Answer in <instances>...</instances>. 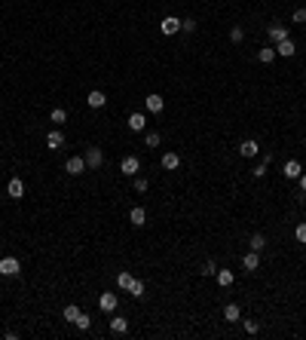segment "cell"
Returning a JSON list of instances; mask_svg holds the SVG:
<instances>
[{"label":"cell","instance_id":"obj_1","mask_svg":"<svg viewBox=\"0 0 306 340\" xmlns=\"http://www.w3.org/2000/svg\"><path fill=\"white\" fill-rule=\"evenodd\" d=\"M120 172L126 175V178H135V175L141 172V160H138V156H135V153L122 156V160H120Z\"/></svg>","mask_w":306,"mask_h":340},{"label":"cell","instance_id":"obj_2","mask_svg":"<svg viewBox=\"0 0 306 340\" xmlns=\"http://www.w3.org/2000/svg\"><path fill=\"white\" fill-rule=\"evenodd\" d=\"M86 156H67V163H64V172L67 175H83L86 172Z\"/></svg>","mask_w":306,"mask_h":340},{"label":"cell","instance_id":"obj_3","mask_svg":"<svg viewBox=\"0 0 306 340\" xmlns=\"http://www.w3.org/2000/svg\"><path fill=\"white\" fill-rule=\"evenodd\" d=\"M21 273V264L16 257H0V276H19Z\"/></svg>","mask_w":306,"mask_h":340},{"label":"cell","instance_id":"obj_4","mask_svg":"<svg viewBox=\"0 0 306 340\" xmlns=\"http://www.w3.org/2000/svg\"><path fill=\"white\" fill-rule=\"evenodd\" d=\"M98 307H101V313H117L120 298H117V294H110V291H104V294L98 298Z\"/></svg>","mask_w":306,"mask_h":340},{"label":"cell","instance_id":"obj_5","mask_svg":"<svg viewBox=\"0 0 306 340\" xmlns=\"http://www.w3.org/2000/svg\"><path fill=\"white\" fill-rule=\"evenodd\" d=\"M257 153H260V144H257L254 138H245V141L239 144V156H245V160H254Z\"/></svg>","mask_w":306,"mask_h":340},{"label":"cell","instance_id":"obj_6","mask_svg":"<svg viewBox=\"0 0 306 340\" xmlns=\"http://www.w3.org/2000/svg\"><path fill=\"white\" fill-rule=\"evenodd\" d=\"M160 31L165 34V37H172V34L181 31V19H178V16H165V19L160 21Z\"/></svg>","mask_w":306,"mask_h":340},{"label":"cell","instance_id":"obj_7","mask_svg":"<svg viewBox=\"0 0 306 340\" xmlns=\"http://www.w3.org/2000/svg\"><path fill=\"white\" fill-rule=\"evenodd\" d=\"M86 166L89 169H101V166H104V153H101V147H89V150H86Z\"/></svg>","mask_w":306,"mask_h":340},{"label":"cell","instance_id":"obj_8","mask_svg":"<svg viewBox=\"0 0 306 340\" xmlns=\"http://www.w3.org/2000/svg\"><path fill=\"white\" fill-rule=\"evenodd\" d=\"M144 107L150 110V113H163V107H165V98L163 95H156V92H150L144 98Z\"/></svg>","mask_w":306,"mask_h":340},{"label":"cell","instance_id":"obj_9","mask_svg":"<svg viewBox=\"0 0 306 340\" xmlns=\"http://www.w3.org/2000/svg\"><path fill=\"white\" fill-rule=\"evenodd\" d=\"M6 193H9V199H21V196H25V181H21V178H9Z\"/></svg>","mask_w":306,"mask_h":340},{"label":"cell","instance_id":"obj_10","mask_svg":"<svg viewBox=\"0 0 306 340\" xmlns=\"http://www.w3.org/2000/svg\"><path fill=\"white\" fill-rule=\"evenodd\" d=\"M86 105L98 110V107H104V105H107V98H104V92H101V89H92V92L86 95Z\"/></svg>","mask_w":306,"mask_h":340},{"label":"cell","instance_id":"obj_11","mask_svg":"<svg viewBox=\"0 0 306 340\" xmlns=\"http://www.w3.org/2000/svg\"><path fill=\"white\" fill-rule=\"evenodd\" d=\"M46 147H49V150H61V147H64V135H61L59 129H52V132L46 135Z\"/></svg>","mask_w":306,"mask_h":340},{"label":"cell","instance_id":"obj_12","mask_svg":"<svg viewBox=\"0 0 306 340\" xmlns=\"http://www.w3.org/2000/svg\"><path fill=\"white\" fill-rule=\"evenodd\" d=\"M266 34H269V40H273V43L288 40V28H285V25H269V28H266Z\"/></svg>","mask_w":306,"mask_h":340},{"label":"cell","instance_id":"obj_13","mask_svg":"<svg viewBox=\"0 0 306 340\" xmlns=\"http://www.w3.org/2000/svg\"><path fill=\"white\" fill-rule=\"evenodd\" d=\"M129 224H132V227H144V224H147V212H144L141 206H135V209L129 212Z\"/></svg>","mask_w":306,"mask_h":340},{"label":"cell","instance_id":"obj_14","mask_svg":"<svg viewBox=\"0 0 306 340\" xmlns=\"http://www.w3.org/2000/svg\"><path fill=\"white\" fill-rule=\"evenodd\" d=\"M110 331L113 334H126L129 331V319H126V316H113V319H110Z\"/></svg>","mask_w":306,"mask_h":340},{"label":"cell","instance_id":"obj_15","mask_svg":"<svg viewBox=\"0 0 306 340\" xmlns=\"http://www.w3.org/2000/svg\"><path fill=\"white\" fill-rule=\"evenodd\" d=\"M297 52V46H294V40L288 37V40H282V43H276V55H285V59H291V55Z\"/></svg>","mask_w":306,"mask_h":340},{"label":"cell","instance_id":"obj_16","mask_svg":"<svg viewBox=\"0 0 306 340\" xmlns=\"http://www.w3.org/2000/svg\"><path fill=\"white\" fill-rule=\"evenodd\" d=\"M144 126H147V117H144V113H129V129L132 132H144Z\"/></svg>","mask_w":306,"mask_h":340},{"label":"cell","instance_id":"obj_17","mask_svg":"<svg viewBox=\"0 0 306 340\" xmlns=\"http://www.w3.org/2000/svg\"><path fill=\"white\" fill-rule=\"evenodd\" d=\"M224 319H226V322H239V319H242L239 303H226V307H224Z\"/></svg>","mask_w":306,"mask_h":340},{"label":"cell","instance_id":"obj_18","mask_svg":"<svg viewBox=\"0 0 306 340\" xmlns=\"http://www.w3.org/2000/svg\"><path fill=\"white\" fill-rule=\"evenodd\" d=\"M181 166V156L175 153V150H168V153H163V169H168V172H175V169Z\"/></svg>","mask_w":306,"mask_h":340},{"label":"cell","instance_id":"obj_19","mask_svg":"<svg viewBox=\"0 0 306 340\" xmlns=\"http://www.w3.org/2000/svg\"><path fill=\"white\" fill-rule=\"evenodd\" d=\"M282 175H285V178H300V175H303V169H300L297 160H288L285 169H282Z\"/></svg>","mask_w":306,"mask_h":340},{"label":"cell","instance_id":"obj_20","mask_svg":"<svg viewBox=\"0 0 306 340\" xmlns=\"http://www.w3.org/2000/svg\"><path fill=\"white\" fill-rule=\"evenodd\" d=\"M214 279H218V285H224V288H230L233 282H236L233 270H218V273H214Z\"/></svg>","mask_w":306,"mask_h":340},{"label":"cell","instance_id":"obj_21","mask_svg":"<svg viewBox=\"0 0 306 340\" xmlns=\"http://www.w3.org/2000/svg\"><path fill=\"white\" fill-rule=\"evenodd\" d=\"M242 267L248 270V273H254V270L260 267V257H257V252H248V255L242 257Z\"/></svg>","mask_w":306,"mask_h":340},{"label":"cell","instance_id":"obj_22","mask_svg":"<svg viewBox=\"0 0 306 340\" xmlns=\"http://www.w3.org/2000/svg\"><path fill=\"white\" fill-rule=\"evenodd\" d=\"M129 294H132V298H144V294H147V285H144V282L141 279H132V285H129Z\"/></svg>","mask_w":306,"mask_h":340},{"label":"cell","instance_id":"obj_23","mask_svg":"<svg viewBox=\"0 0 306 340\" xmlns=\"http://www.w3.org/2000/svg\"><path fill=\"white\" fill-rule=\"evenodd\" d=\"M132 273H129V270H120V273H117V285L122 288V291H129V285H132Z\"/></svg>","mask_w":306,"mask_h":340},{"label":"cell","instance_id":"obj_24","mask_svg":"<svg viewBox=\"0 0 306 340\" xmlns=\"http://www.w3.org/2000/svg\"><path fill=\"white\" fill-rule=\"evenodd\" d=\"M61 316H64V322H71V325H74L77 319H80V307H74V303H67Z\"/></svg>","mask_w":306,"mask_h":340},{"label":"cell","instance_id":"obj_25","mask_svg":"<svg viewBox=\"0 0 306 340\" xmlns=\"http://www.w3.org/2000/svg\"><path fill=\"white\" fill-rule=\"evenodd\" d=\"M264 248H266V239H264V233H254V236H251V252H257V255H260Z\"/></svg>","mask_w":306,"mask_h":340},{"label":"cell","instance_id":"obj_26","mask_svg":"<svg viewBox=\"0 0 306 340\" xmlns=\"http://www.w3.org/2000/svg\"><path fill=\"white\" fill-rule=\"evenodd\" d=\"M257 59L264 62V64H269V62L276 59V46H266V49H260V52H257Z\"/></svg>","mask_w":306,"mask_h":340},{"label":"cell","instance_id":"obj_27","mask_svg":"<svg viewBox=\"0 0 306 340\" xmlns=\"http://www.w3.org/2000/svg\"><path fill=\"white\" fill-rule=\"evenodd\" d=\"M49 120L55 123V126H59V123H64V120H67V110H64V107H52V113H49Z\"/></svg>","mask_w":306,"mask_h":340},{"label":"cell","instance_id":"obj_28","mask_svg":"<svg viewBox=\"0 0 306 340\" xmlns=\"http://www.w3.org/2000/svg\"><path fill=\"white\" fill-rule=\"evenodd\" d=\"M160 141H163L160 132H147V135H144V144H147V147H160Z\"/></svg>","mask_w":306,"mask_h":340},{"label":"cell","instance_id":"obj_29","mask_svg":"<svg viewBox=\"0 0 306 340\" xmlns=\"http://www.w3.org/2000/svg\"><path fill=\"white\" fill-rule=\"evenodd\" d=\"M294 239H297L300 245H306V224H297V227H294Z\"/></svg>","mask_w":306,"mask_h":340},{"label":"cell","instance_id":"obj_30","mask_svg":"<svg viewBox=\"0 0 306 340\" xmlns=\"http://www.w3.org/2000/svg\"><path fill=\"white\" fill-rule=\"evenodd\" d=\"M181 31H184V34H193L196 31V19H181Z\"/></svg>","mask_w":306,"mask_h":340},{"label":"cell","instance_id":"obj_31","mask_svg":"<svg viewBox=\"0 0 306 340\" xmlns=\"http://www.w3.org/2000/svg\"><path fill=\"white\" fill-rule=\"evenodd\" d=\"M291 21H294V25H306V9H303V6H300V9H294Z\"/></svg>","mask_w":306,"mask_h":340},{"label":"cell","instance_id":"obj_32","mask_svg":"<svg viewBox=\"0 0 306 340\" xmlns=\"http://www.w3.org/2000/svg\"><path fill=\"white\" fill-rule=\"evenodd\" d=\"M218 273V264H214V260H205V264H202V276H214Z\"/></svg>","mask_w":306,"mask_h":340},{"label":"cell","instance_id":"obj_33","mask_svg":"<svg viewBox=\"0 0 306 340\" xmlns=\"http://www.w3.org/2000/svg\"><path fill=\"white\" fill-rule=\"evenodd\" d=\"M230 40H233V43H242V40H245V31H242L239 25H236V28L230 31Z\"/></svg>","mask_w":306,"mask_h":340},{"label":"cell","instance_id":"obj_34","mask_svg":"<svg viewBox=\"0 0 306 340\" xmlns=\"http://www.w3.org/2000/svg\"><path fill=\"white\" fill-rule=\"evenodd\" d=\"M74 325H77V328H80V331H86V328H89V325H92V319H89V316H86V313H80V319H77Z\"/></svg>","mask_w":306,"mask_h":340},{"label":"cell","instance_id":"obj_35","mask_svg":"<svg viewBox=\"0 0 306 340\" xmlns=\"http://www.w3.org/2000/svg\"><path fill=\"white\" fill-rule=\"evenodd\" d=\"M242 325H245V334H257V331H260V325H257V322H251V319H245Z\"/></svg>","mask_w":306,"mask_h":340},{"label":"cell","instance_id":"obj_36","mask_svg":"<svg viewBox=\"0 0 306 340\" xmlns=\"http://www.w3.org/2000/svg\"><path fill=\"white\" fill-rule=\"evenodd\" d=\"M147 187H150V181H147V178H135V190H138V193H144Z\"/></svg>","mask_w":306,"mask_h":340},{"label":"cell","instance_id":"obj_37","mask_svg":"<svg viewBox=\"0 0 306 340\" xmlns=\"http://www.w3.org/2000/svg\"><path fill=\"white\" fill-rule=\"evenodd\" d=\"M251 175H254V178H264V175H266V160H264V163H260V166L254 169V172H251Z\"/></svg>","mask_w":306,"mask_h":340},{"label":"cell","instance_id":"obj_38","mask_svg":"<svg viewBox=\"0 0 306 340\" xmlns=\"http://www.w3.org/2000/svg\"><path fill=\"white\" fill-rule=\"evenodd\" d=\"M297 181H300V190H303V193H306V172H303V175H300Z\"/></svg>","mask_w":306,"mask_h":340}]
</instances>
